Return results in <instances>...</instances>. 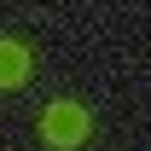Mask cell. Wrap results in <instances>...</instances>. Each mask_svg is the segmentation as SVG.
Wrapping results in <instances>:
<instances>
[{"label":"cell","mask_w":151,"mask_h":151,"mask_svg":"<svg viewBox=\"0 0 151 151\" xmlns=\"http://www.w3.org/2000/svg\"><path fill=\"white\" fill-rule=\"evenodd\" d=\"M81 128H87V116L76 111V105H52V111H47V134H52L58 145H70V139H81Z\"/></svg>","instance_id":"cell-1"},{"label":"cell","mask_w":151,"mask_h":151,"mask_svg":"<svg viewBox=\"0 0 151 151\" xmlns=\"http://www.w3.org/2000/svg\"><path fill=\"white\" fill-rule=\"evenodd\" d=\"M23 70H29V58H23L12 41H0V81H18Z\"/></svg>","instance_id":"cell-2"}]
</instances>
